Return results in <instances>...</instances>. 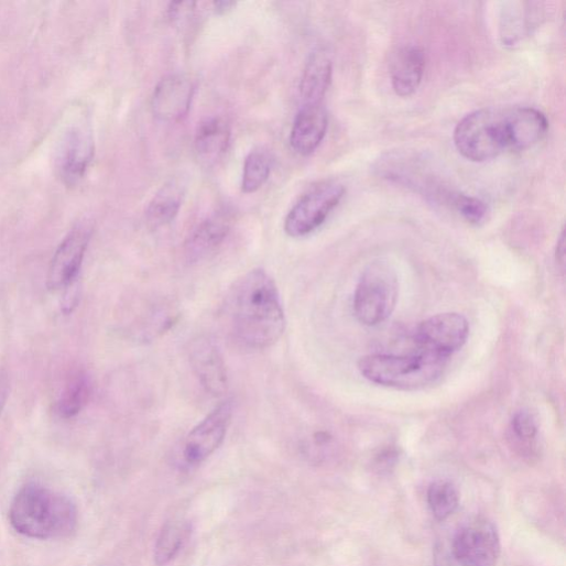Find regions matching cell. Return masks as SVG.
<instances>
[{"instance_id": "cell-1", "label": "cell", "mask_w": 566, "mask_h": 566, "mask_svg": "<svg viewBox=\"0 0 566 566\" xmlns=\"http://www.w3.org/2000/svg\"><path fill=\"white\" fill-rule=\"evenodd\" d=\"M547 129L546 117L534 108H488L467 115L455 129L454 142L465 159L483 163L534 146Z\"/></svg>"}, {"instance_id": "cell-14", "label": "cell", "mask_w": 566, "mask_h": 566, "mask_svg": "<svg viewBox=\"0 0 566 566\" xmlns=\"http://www.w3.org/2000/svg\"><path fill=\"white\" fill-rule=\"evenodd\" d=\"M233 225V213L221 208L206 218L191 233L184 251L189 262H198L213 254L226 240Z\"/></svg>"}, {"instance_id": "cell-2", "label": "cell", "mask_w": 566, "mask_h": 566, "mask_svg": "<svg viewBox=\"0 0 566 566\" xmlns=\"http://www.w3.org/2000/svg\"><path fill=\"white\" fill-rule=\"evenodd\" d=\"M226 313L231 336L248 350L270 348L286 330L277 289L263 269H253L235 282Z\"/></svg>"}, {"instance_id": "cell-26", "label": "cell", "mask_w": 566, "mask_h": 566, "mask_svg": "<svg viewBox=\"0 0 566 566\" xmlns=\"http://www.w3.org/2000/svg\"><path fill=\"white\" fill-rule=\"evenodd\" d=\"M451 209L458 213L466 221L479 225L488 216V206L481 199L467 194L457 193Z\"/></svg>"}, {"instance_id": "cell-22", "label": "cell", "mask_w": 566, "mask_h": 566, "mask_svg": "<svg viewBox=\"0 0 566 566\" xmlns=\"http://www.w3.org/2000/svg\"><path fill=\"white\" fill-rule=\"evenodd\" d=\"M271 173V159L266 151H251L243 163L241 189L246 194L259 191L268 181Z\"/></svg>"}, {"instance_id": "cell-20", "label": "cell", "mask_w": 566, "mask_h": 566, "mask_svg": "<svg viewBox=\"0 0 566 566\" xmlns=\"http://www.w3.org/2000/svg\"><path fill=\"white\" fill-rule=\"evenodd\" d=\"M91 395L90 378L85 372H77L65 384L56 403V413L64 420L74 418L88 405Z\"/></svg>"}, {"instance_id": "cell-10", "label": "cell", "mask_w": 566, "mask_h": 566, "mask_svg": "<svg viewBox=\"0 0 566 566\" xmlns=\"http://www.w3.org/2000/svg\"><path fill=\"white\" fill-rule=\"evenodd\" d=\"M90 229L78 226L73 229L56 250L47 274V287L52 292L69 289L77 280L90 241Z\"/></svg>"}, {"instance_id": "cell-16", "label": "cell", "mask_w": 566, "mask_h": 566, "mask_svg": "<svg viewBox=\"0 0 566 566\" xmlns=\"http://www.w3.org/2000/svg\"><path fill=\"white\" fill-rule=\"evenodd\" d=\"M426 67L423 48L416 45L403 46L393 55L390 76L393 90L402 98L413 96L420 88Z\"/></svg>"}, {"instance_id": "cell-9", "label": "cell", "mask_w": 566, "mask_h": 566, "mask_svg": "<svg viewBox=\"0 0 566 566\" xmlns=\"http://www.w3.org/2000/svg\"><path fill=\"white\" fill-rule=\"evenodd\" d=\"M232 414V402L224 401L191 431L182 448V457L186 466L200 465L221 446Z\"/></svg>"}, {"instance_id": "cell-18", "label": "cell", "mask_w": 566, "mask_h": 566, "mask_svg": "<svg viewBox=\"0 0 566 566\" xmlns=\"http://www.w3.org/2000/svg\"><path fill=\"white\" fill-rule=\"evenodd\" d=\"M333 61L325 51L319 50L311 55L301 83L305 105H323L333 81Z\"/></svg>"}, {"instance_id": "cell-3", "label": "cell", "mask_w": 566, "mask_h": 566, "mask_svg": "<svg viewBox=\"0 0 566 566\" xmlns=\"http://www.w3.org/2000/svg\"><path fill=\"white\" fill-rule=\"evenodd\" d=\"M10 522L17 532L31 538H63L75 532L78 509L68 496L32 482L14 497Z\"/></svg>"}, {"instance_id": "cell-6", "label": "cell", "mask_w": 566, "mask_h": 566, "mask_svg": "<svg viewBox=\"0 0 566 566\" xmlns=\"http://www.w3.org/2000/svg\"><path fill=\"white\" fill-rule=\"evenodd\" d=\"M400 283L395 270L385 262H373L362 273L353 301L357 319L364 326L385 323L399 301Z\"/></svg>"}, {"instance_id": "cell-27", "label": "cell", "mask_w": 566, "mask_h": 566, "mask_svg": "<svg viewBox=\"0 0 566 566\" xmlns=\"http://www.w3.org/2000/svg\"><path fill=\"white\" fill-rule=\"evenodd\" d=\"M11 391V382L10 377L7 370H0V416H2L3 411L7 406V403L10 398Z\"/></svg>"}, {"instance_id": "cell-19", "label": "cell", "mask_w": 566, "mask_h": 566, "mask_svg": "<svg viewBox=\"0 0 566 566\" xmlns=\"http://www.w3.org/2000/svg\"><path fill=\"white\" fill-rule=\"evenodd\" d=\"M186 193L179 177L172 178L154 195L146 209V221L153 229L170 225L178 215Z\"/></svg>"}, {"instance_id": "cell-11", "label": "cell", "mask_w": 566, "mask_h": 566, "mask_svg": "<svg viewBox=\"0 0 566 566\" xmlns=\"http://www.w3.org/2000/svg\"><path fill=\"white\" fill-rule=\"evenodd\" d=\"M95 155V142L87 123L73 124L63 138L58 171L64 183L73 186L86 175Z\"/></svg>"}, {"instance_id": "cell-8", "label": "cell", "mask_w": 566, "mask_h": 566, "mask_svg": "<svg viewBox=\"0 0 566 566\" xmlns=\"http://www.w3.org/2000/svg\"><path fill=\"white\" fill-rule=\"evenodd\" d=\"M469 337V324L459 314H440L423 322L413 340L417 351L449 359L458 352Z\"/></svg>"}, {"instance_id": "cell-29", "label": "cell", "mask_w": 566, "mask_h": 566, "mask_svg": "<svg viewBox=\"0 0 566 566\" xmlns=\"http://www.w3.org/2000/svg\"><path fill=\"white\" fill-rule=\"evenodd\" d=\"M556 262L559 264L562 269H564L565 263V235L564 230H562L559 238L557 240L556 244V251H555Z\"/></svg>"}, {"instance_id": "cell-23", "label": "cell", "mask_w": 566, "mask_h": 566, "mask_svg": "<svg viewBox=\"0 0 566 566\" xmlns=\"http://www.w3.org/2000/svg\"><path fill=\"white\" fill-rule=\"evenodd\" d=\"M537 437V425L534 417L526 411L514 414L510 424V442L521 456L531 457Z\"/></svg>"}, {"instance_id": "cell-12", "label": "cell", "mask_w": 566, "mask_h": 566, "mask_svg": "<svg viewBox=\"0 0 566 566\" xmlns=\"http://www.w3.org/2000/svg\"><path fill=\"white\" fill-rule=\"evenodd\" d=\"M194 83L185 75L174 74L163 78L152 96L153 115L164 122L183 120L192 106Z\"/></svg>"}, {"instance_id": "cell-30", "label": "cell", "mask_w": 566, "mask_h": 566, "mask_svg": "<svg viewBox=\"0 0 566 566\" xmlns=\"http://www.w3.org/2000/svg\"><path fill=\"white\" fill-rule=\"evenodd\" d=\"M213 7H214V11L217 13V14H224L228 11H230L233 7H236V3H230V2H215L213 3Z\"/></svg>"}, {"instance_id": "cell-28", "label": "cell", "mask_w": 566, "mask_h": 566, "mask_svg": "<svg viewBox=\"0 0 566 566\" xmlns=\"http://www.w3.org/2000/svg\"><path fill=\"white\" fill-rule=\"evenodd\" d=\"M396 460V454L393 451H387L385 454L381 455V457L378 459V469L381 471L389 470L393 467L394 462Z\"/></svg>"}, {"instance_id": "cell-13", "label": "cell", "mask_w": 566, "mask_h": 566, "mask_svg": "<svg viewBox=\"0 0 566 566\" xmlns=\"http://www.w3.org/2000/svg\"><path fill=\"white\" fill-rule=\"evenodd\" d=\"M189 361L195 375L208 394L218 398L227 392L226 364L214 341L205 337L194 340L191 345Z\"/></svg>"}, {"instance_id": "cell-21", "label": "cell", "mask_w": 566, "mask_h": 566, "mask_svg": "<svg viewBox=\"0 0 566 566\" xmlns=\"http://www.w3.org/2000/svg\"><path fill=\"white\" fill-rule=\"evenodd\" d=\"M192 525L184 520L167 522L156 540L154 558L157 565H166L179 553L189 538Z\"/></svg>"}, {"instance_id": "cell-15", "label": "cell", "mask_w": 566, "mask_h": 566, "mask_svg": "<svg viewBox=\"0 0 566 566\" xmlns=\"http://www.w3.org/2000/svg\"><path fill=\"white\" fill-rule=\"evenodd\" d=\"M328 127L329 118L323 105H305L292 129V148L303 156L312 155L324 142Z\"/></svg>"}, {"instance_id": "cell-25", "label": "cell", "mask_w": 566, "mask_h": 566, "mask_svg": "<svg viewBox=\"0 0 566 566\" xmlns=\"http://www.w3.org/2000/svg\"><path fill=\"white\" fill-rule=\"evenodd\" d=\"M526 11L523 3L510 4V8L504 10L501 26V40L504 45L514 46L530 32L533 21Z\"/></svg>"}, {"instance_id": "cell-17", "label": "cell", "mask_w": 566, "mask_h": 566, "mask_svg": "<svg viewBox=\"0 0 566 566\" xmlns=\"http://www.w3.org/2000/svg\"><path fill=\"white\" fill-rule=\"evenodd\" d=\"M230 135L228 123L219 117L200 122L194 142L198 161L206 166L216 164L227 152Z\"/></svg>"}, {"instance_id": "cell-5", "label": "cell", "mask_w": 566, "mask_h": 566, "mask_svg": "<svg viewBox=\"0 0 566 566\" xmlns=\"http://www.w3.org/2000/svg\"><path fill=\"white\" fill-rule=\"evenodd\" d=\"M496 525L483 516H470L438 540L434 566H494L500 555Z\"/></svg>"}, {"instance_id": "cell-4", "label": "cell", "mask_w": 566, "mask_h": 566, "mask_svg": "<svg viewBox=\"0 0 566 566\" xmlns=\"http://www.w3.org/2000/svg\"><path fill=\"white\" fill-rule=\"evenodd\" d=\"M449 359L417 351L411 356L369 355L360 359L361 375L380 387L414 391L442 379Z\"/></svg>"}, {"instance_id": "cell-24", "label": "cell", "mask_w": 566, "mask_h": 566, "mask_svg": "<svg viewBox=\"0 0 566 566\" xmlns=\"http://www.w3.org/2000/svg\"><path fill=\"white\" fill-rule=\"evenodd\" d=\"M427 502L433 515L438 521L450 518L459 505V493L449 481L433 482L427 491Z\"/></svg>"}, {"instance_id": "cell-7", "label": "cell", "mask_w": 566, "mask_h": 566, "mask_svg": "<svg viewBox=\"0 0 566 566\" xmlns=\"http://www.w3.org/2000/svg\"><path fill=\"white\" fill-rule=\"evenodd\" d=\"M346 188L339 182L315 186L289 213L285 221L287 235L305 237L320 228L345 197Z\"/></svg>"}]
</instances>
